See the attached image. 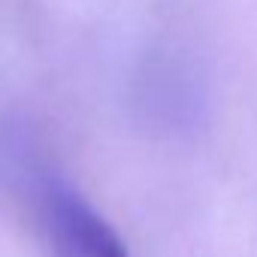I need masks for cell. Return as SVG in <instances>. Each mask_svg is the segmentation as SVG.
Wrapping results in <instances>:
<instances>
[{
	"label": "cell",
	"instance_id": "6da1fadb",
	"mask_svg": "<svg viewBox=\"0 0 257 257\" xmlns=\"http://www.w3.org/2000/svg\"><path fill=\"white\" fill-rule=\"evenodd\" d=\"M46 227L52 257H131L112 224L67 185L49 191Z\"/></svg>",
	"mask_w": 257,
	"mask_h": 257
}]
</instances>
